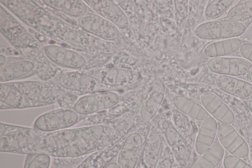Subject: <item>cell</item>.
Wrapping results in <instances>:
<instances>
[{
  "mask_svg": "<svg viewBox=\"0 0 252 168\" xmlns=\"http://www.w3.org/2000/svg\"><path fill=\"white\" fill-rule=\"evenodd\" d=\"M0 3L31 29L63 46L81 52L107 54L105 41L56 17L36 1L0 0Z\"/></svg>",
  "mask_w": 252,
  "mask_h": 168,
  "instance_id": "6da1fadb",
  "label": "cell"
},
{
  "mask_svg": "<svg viewBox=\"0 0 252 168\" xmlns=\"http://www.w3.org/2000/svg\"><path fill=\"white\" fill-rule=\"evenodd\" d=\"M103 131L102 124L45 133L32 150L56 158L80 157L98 151Z\"/></svg>",
  "mask_w": 252,
  "mask_h": 168,
  "instance_id": "7a4b0ae2",
  "label": "cell"
},
{
  "mask_svg": "<svg viewBox=\"0 0 252 168\" xmlns=\"http://www.w3.org/2000/svg\"><path fill=\"white\" fill-rule=\"evenodd\" d=\"M60 88L37 80L0 83V109H22L46 106L58 102Z\"/></svg>",
  "mask_w": 252,
  "mask_h": 168,
  "instance_id": "3957f363",
  "label": "cell"
},
{
  "mask_svg": "<svg viewBox=\"0 0 252 168\" xmlns=\"http://www.w3.org/2000/svg\"><path fill=\"white\" fill-rule=\"evenodd\" d=\"M171 107L167 108L162 104L151 122L161 134L174 161L183 168H192L197 154L173 126L170 118Z\"/></svg>",
  "mask_w": 252,
  "mask_h": 168,
  "instance_id": "277c9868",
  "label": "cell"
},
{
  "mask_svg": "<svg viewBox=\"0 0 252 168\" xmlns=\"http://www.w3.org/2000/svg\"><path fill=\"white\" fill-rule=\"evenodd\" d=\"M44 133L34 128L0 122V151L27 155L35 153L32 146Z\"/></svg>",
  "mask_w": 252,
  "mask_h": 168,
  "instance_id": "5b68a950",
  "label": "cell"
},
{
  "mask_svg": "<svg viewBox=\"0 0 252 168\" xmlns=\"http://www.w3.org/2000/svg\"><path fill=\"white\" fill-rule=\"evenodd\" d=\"M0 30L3 37L23 57L31 50L43 47L30 31L1 4Z\"/></svg>",
  "mask_w": 252,
  "mask_h": 168,
  "instance_id": "8992f818",
  "label": "cell"
},
{
  "mask_svg": "<svg viewBox=\"0 0 252 168\" xmlns=\"http://www.w3.org/2000/svg\"><path fill=\"white\" fill-rule=\"evenodd\" d=\"M82 70L92 75L111 91H132L138 88L142 81L139 73L131 69L96 67Z\"/></svg>",
  "mask_w": 252,
  "mask_h": 168,
  "instance_id": "52a82bcc",
  "label": "cell"
},
{
  "mask_svg": "<svg viewBox=\"0 0 252 168\" xmlns=\"http://www.w3.org/2000/svg\"><path fill=\"white\" fill-rule=\"evenodd\" d=\"M151 127V121L139 123L128 133L116 157L120 168H135L147 141Z\"/></svg>",
  "mask_w": 252,
  "mask_h": 168,
  "instance_id": "ba28073f",
  "label": "cell"
},
{
  "mask_svg": "<svg viewBox=\"0 0 252 168\" xmlns=\"http://www.w3.org/2000/svg\"><path fill=\"white\" fill-rule=\"evenodd\" d=\"M49 82L79 96L111 91L92 75L82 70L61 72Z\"/></svg>",
  "mask_w": 252,
  "mask_h": 168,
  "instance_id": "9c48e42d",
  "label": "cell"
},
{
  "mask_svg": "<svg viewBox=\"0 0 252 168\" xmlns=\"http://www.w3.org/2000/svg\"><path fill=\"white\" fill-rule=\"evenodd\" d=\"M140 104L112 121L103 124V133L98 151L110 148L124 138L135 126L139 124Z\"/></svg>",
  "mask_w": 252,
  "mask_h": 168,
  "instance_id": "30bf717a",
  "label": "cell"
},
{
  "mask_svg": "<svg viewBox=\"0 0 252 168\" xmlns=\"http://www.w3.org/2000/svg\"><path fill=\"white\" fill-rule=\"evenodd\" d=\"M124 92H126L104 91L82 96L75 102L73 109L81 116L109 109L123 100L122 94Z\"/></svg>",
  "mask_w": 252,
  "mask_h": 168,
  "instance_id": "8fae6325",
  "label": "cell"
},
{
  "mask_svg": "<svg viewBox=\"0 0 252 168\" xmlns=\"http://www.w3.org/2000/svg\"><path fill=\"white\" fill-rule=\"evenodd\" d=\"M80 115L73 109L60 108L45 112L34 120L33 128L44 133H50L76 125Z\"/></svg>",
  "mask_w": 252,
  "mask_h": 168,
  "instance_id": "7c38bea8",
  "label": "cell"
},
{
  "mask_svg": "<svg viewBox=\"0 0 252 168\" xmlns=\"http://www.w3.org/2000/svg\"><path fill=\"white\" fill-rule=\"evenodd\" d=\"M166 87L159 79L153 81L143 92L140 101L139 123L151 121L161 108L166 98Z\"/></svg>",
  "mask_w": 252,
  "mask_h": 168,
  "instance_id": "4fadbf2b",
  "label": "cell"
},
{
  "mask_svg": "<svg viewBox=\"0 0 252 168\" xmlns=\"http://www.w3.org/2000/svg\"><path fill=\"white\" fill-rule=\"evenodd\" d=\"M76 23L84 32L105 41H115L120 36L117 27L94 11L78 18Z\"/></svg>",
  "mask_w": 252,
  "mask_h": 168,
  "instance_id": "5bb4252c",
  "label": "cell"
},
{
  "mask_svg": "<svg viewBox=\"0 0 252 168\" xmlns=\"http://www.w3.org/2000/svg\"><path fill=\"white\" fill-rule=\"evenodd\" d=\"M43 49L48 58L58 67L83 70L87 64L82 52L55 43L45 44Z\"/></svg>",
  "mask_w": 252,
  "mask_h": 168,
  "instance_id": "9a60e30c",
  "label": "cell"
},
{
  "mask_svg": "<svg viewBox=\"0 0 252 168\" xmlns=\"http://www.w3.org/2000/svg\"><path fill=\"white\" fill-rule=\"evenodd\" d=\"M84 1L95 13L106 19L120 29L129 26L127 16L121 8L113 0H88Z\"/></svg>",
  "mask_w": 252,
  "mask_h": 168,
  "instance_id": "2e32d148",
  "label": "cell"
},
{
  "mask_svg": "<svg viewBox=\"0 0 252 168\" xmlns=\"http://www.w3.org/2000/svg\"><path fill=\"white\" fill-rule=\"evenodd\" d=\"M217 134L221 145L232 155L240 158L248 156V144L230 124H220L218 127Z\"/></svg>",
  "mask_w": 252,
  "mask_h": 168,
  "instance_id": "e0dca14e",
  "label": "cell"
},
{
  "mask_svg": "<svg viewBox=\"0 0 252 168\" xmlns=\"http://www.w3.org/2000/svg\"><path fill=\"white\" fill-rule=\"evenodd\" d=\"M134 106L127 100H122L109 109L87 116L80 115V119L76 125L82 127L106 124L128 112Z\"/></svg>",
  "mask_w": 252,
  "mask_h": 168,
  "instance_id": "ac0fdd59",
  "label": "cell"
},
{
  "mask_svg": "<svg viewBox=\"0 0 252 168\" xmlns=\"http://www.w3.org/2000/svg\"><path fill=\"white\" fill-rule=\"evenodd\" d=\"M24 57L34 63L35 74L41 81L49 82L61 72V69L46 56L43 47L30 50Z\"/></svg>",
  "mask_w": 252,
  "mask_h": 168,
  "instance_id": "d6986e66",
  "label": "cell"
},
{
  "mask_svg": "<svg viewBox=\"0 0 252 168\" xmlns=\"http://www.w3.org/2000/svg\"><path fill=\"white\" fill-rule=\"evenodd\" d=\"M200 102L209 114L222 123L230 124L234 115L230 108L216 94L211 92L202 94Z\"/></svg>",
  "mask_w": 252,
  "mask_h": 168,
  "instance_id": "ffe728a7",
  "label": "cell"
},
{
  "mask_svg": "<svg viewBox=\"0 0 252 168\" xmlns=\"http://www.w3.org/2000/svg\"><path fill=\"white\" fill-rule=\"evenodd\" d=\"M172 123L179 134L195 150L194 144L200 121H196L177 109L172 103L170 109Z\"/></svg>",
  "mask_w": 252,
  "mask_h": 168,
  "instance_id": "44dd1931",
  "label": "cell"
},
{
  "mask_svg": "<svg viewBox=\"0 0 252 168\" xmlns=\"http://www.w3.org/2000/svg\"><path fill=\"white\" fill-rule=\"evenodd\" d=\"M35 74L34 63L25 58L6 64L0 67V83L12 82L30 77Z\"/></svg>",
  "mask_w": 252,
  "mask_h": 168,
  "instance_id": "7402d4cb",
  "label": "cell"
},
{
  "mask_svg": "<svg viewBox=\"0 0 252 168\" xmlns=\"http://www.w3.org/2000/svg\"><path fill=\"white\" fill-rule=\"evenodd\" d=\"M217 129V121L211 116L199 122L194 144L197 155H202L213 145Z\"/></svg>",
  "mask_w": 252,
  "mask_h": 168,
  "instance_id": "603a6c76",
  "label": "cell"
},
{
  "mask_svg": "<svg viewBox=\"0 0 252 168\" xmlns=\"http://www.w3.org/2000/svg\"><path fill=\"white\" fill-rule=\"evenodd\" d=\"M125 137L110 148L91 153L75 168H104L117 157Z\"/></svg>",
  "mask_w": 252,
  "mask_h": 168,
  "instance_id": "cb8c5ba5",
  "label": "cell"
},
{
  "mask_svg": "<svg viewBox=\"0 0 252 168\" xmlns=\"http://www.w3.org/2000/svg\"><path fill=\"white\" fill-rule=\"evenodd\" d=\"M171 102L177 109L196 121H203L210 116L201 104L191 97L177 94Z\"/></svg>",
  "mask_w": 252,
  "mask_h": 168,
  "instance_id": "d4e9b609",
  "label": "cell"
},
{
  "mask_svg": "<svg viewBox=\"0 0 252 168\" xmlns=\"http://www.w3.org/2000/svg\"><path fill=\"white\" fill-rule=\"evenodd\" d=\"M49 8L64 13L77 19L93 11L84 0H42Z\"/></svg>",
  "mask_w": 252,
  "mask_h": 168,
  "instance_id": "484cf974",
  "label": "cell"
},
{
  "mask_svg": "<svg viewBox=\"0 0 252 168\" xmlns=\"http://www.w3.org/2000/svg\"><path fill=\"white\" fill-rule=\"evenodd\" d=\"M242 44V41L237 37L224 39L208 45L204 49V53L211 58L224 57L239 50Z\"/></svg>",
  "mask_w": 252,
  "mask_h": 168,
  "instance_id": "4316f807",
  "label": "cell"
},
{
  "mask_svg": "<svg viewBox=\"0 0 252 168\" xmlns=\"http://www.w3.org/2000/svg\"><path fill=\"white\" fill-rule=\"evenodd\" d=\"M224 149L220 144H213L201 155L192 168H215L224 156Z\"/></svg>",
  "mask_w": 252,
  "mask_h": 168,
  "instance_id": "83f0119b",
  "label": "cell"
},
{
  "mask_svg": "<svg viewBox=\"0 0 252 168\" xmlns=\"http://www.w3.org/2000/svg\"><path fill=\"white\" fill-rule=\"evenodd\" d=\"M194 34L201 39L221 38L220 20H211L198 25L195 29Z\"/></svg>",
  "mask_w": 252,
  "mask_h": 168,
  "instance_id": "f1b7e54d",
  "label": "cell"
},
{
  "mask_svg": "<svg viewBox=\"0 0 252 168\" xmlns=\"http://www.w3.org/2000/svg\"><path fill=\"white\" fill-rule=\"evenodd\" d=\"M226 17L239 22L252 18V0L240 1L229 9Z\"/></svg>",
  "mask_w": 252,
  "mask_h": 168,
  "instance_id": "f546056e",
  "label": "cell"
},
{
  "mask_svg": "<svg viewBox=\"0 0 252 168\" xmlns=\"http://www.w3.org/2000/svg\"><path fill=\"white\" fill-rule=\"evenodd\" d=\"M233 2L234 0H232L210 1L205 9V17L210 21L219 18L233 3Z\"/></svg>",
  "mask_w": 252,
  "mask_h": 168,
  "instance_id": "4dcf8cb0",
  "label": "cell"
},
{
  "mask_svg": "<svg viewBox=\"0 0 252 168\" xmlns=\"http://www.w3.org/2000/svg\"><path fill=\"white\" fill-rule=\"evenodd\" d=\"M221 38L227 39L236 38L243 34L246 27L242 22L229 19L220 20Z\"/></svg>",
  "mask_w": 252,
  "mask_h": 168,
  "instance_id": "1f68e13d",
  "label": "cell"
},
{
  "mask_svg": "<svg viewBox=\"0 0 252 168\" xmlns=\"http://www.w3.org/2000/svg\"><path fill=\"white\" fill-rule=\"evenodd\" d=\"M252 67V63L245 58L230 57L228 75L241 76L249 73Z\"/></svg>",
  "mask_w": 252,
  "mask_h": 168,
  "instance_id": "d6a6232c",
  "label": "cell"
},
{
  "mask_svg": "<svg viewBox=\"0 0 252 168\" xmlns=\"http://www.w3.org/2000/svg\"><path fill=\"white\" fill-rule=\"evenodd\" d=\"M229 64L230 57H214L208 61L207 67L213 72L220 75H228Z\"/></svg>",
  "mask_w": 252,
  "mask_h": 168,
  "instance_id": "836d02e7",
  "label": "cell"
},
{
  "mask_svg": "<svg viewBox=\"0 0 252 168\" xmlns=\"http://www.w3.org/2000/svg\"><path fill=\"white\" fill-rule=\"evenodd\" d=\"M238 79L233 76L220 75L217 78L216 84L220 90L233 96Z\"/></svg>",
  "mask_w": 252,
  "mask_h": 168,
  "instance_id": "e575fe53",
  "label": "cell"
},
{
  "mask_svg": "<svg viewBox=\"0 0 252 168\" xmlns=\"http://www.w3.org/2000/svg\"><path fill=\"white\" fill-rule=\"evenodd\" d=\"M174 162L173 154L163 139L159 160L156 168H172Z\"/></svg>",
  "mask_w": 252,
  "mask_h": 168,
  "instance_id": "d590c367",
  "label": "cell"
},
{
  "mask_svg": "<svg viewBox=\"0 0 252 168\" xmlns=\"http://www.w3.org/2000/svg\"><path fill=\"white\" fill-rule=\"evenodd\" d=\"M60 88L61 90V96L57 103L61 108L73 109L75 102L80 97L79 96Z\"/></svg>",
  "mask_w": 252,
  "mask_h": 168,
  "instance_id": "8d00e7d4",
  "label": "cell"
},
{
  "mask_svg": "<svg viewBox=\"0 0 252 168\" xmlns=\"http://www.w3.org/2000/svg\"><path fill=\"white\" fill-rule=\"evenodd\" d=\"M159 158L143 150L134 168H156Z\"/></svg>",
  "mask_w": 252,
  "mask_h": 168,
  "instance_id": "74e56055",
  "label": "cell"
},
{
  "mask_svg": "<svg viewBox=\"0 0 252 168\" xmlns=\"http://www.w3.org/2000/svg\"><path fill=\"white\" fill-rule=\"evenodd\" d=\"M223 165L224 168H252L241 158L232 155L225 157Z\"/></svg>",
  "mask_w": 252,
  "mask_h": 168,
  "instance_id": "f35d334b",
  "label": "cell"
},
{
  "mask_svg": "<svg viewBox=\"0 0 252 168\" xmlns=\"http://www.w3.org/2000/svg\"><path fill=\"white\" fill-rule=\"evenodd\" d=\"M240 50L242 56L250 62H252V43H243Z\"/></svg>",
  "mask_w": 252,
  "mask_h": 168,
  "instance_id": "ab89813d",
  "label": "cell"
},
{
  "mask_svg": "<svg viewBox=\"0 0 252 168\" xmlns=\"http://www.w3.org/2000/svg\"><path fill=\"white\" fill-rule=\"evenodd\" d=\"M0 54L5 56L17 57L22 56L21 53L14 47L0 44Z\"/></svg>",
  "mask_w": 252,
  "mask_h": 168,
  "instance_id": "60d3db41",
  "label": "cell"
},
{
  "mask_svg": "<svg viewBox=\"0 0 252 168\" xmlns=\"http://www.w3.org/2000/svg\"><path fill=\"white\" fill-rule=\"evenodd\" d=\"M116 157L106 165L104 168H120L117 162Z\"/></svg>",
  "mask_w": 252,
  "mask_h": 168,
  "instance_id": "b9f144b4",
  "label": "cell"
},
{
  "mask_svg": "<svg viewBox=\"0 0 252 168\" xmlns=\"http://www.w3.org/2000/svg\"><path fill=\"white\" fill-rule=\"evenodd\" d=\"M7 57L1 54L0 55V67H3L6 64Z\"/></svg>",
  "mask_w": 252,
  "mask_h": 168,
  "instance_id": "7bdbcfd3",
  "label": "cell"
},
{
  "mask_svg": "<svg viewBox=\"0 0 252 168\" xmlns=\"http://www.w3.org/2000/svg\"><path fill=\"white\" fill-rule=\"evenodd\" d=\"M172 168H183L181 166H180L176 162H174Z\"/></svg>",
  "mask_w": 252,
  "mask_h": 168,
  "instance_id": "ee69618b",
  "label": "cell"
},
{
  "mask_svg": "<svg viewBox=\"0 0 252 168\" xmlns=\"http://www.w3.org/2000/svg\"><path fill=\"white\" fill-rule=\"evenodd\" d=\"M249 106L251 112H252V99H250L249 101Z\"/></svg>",
  "mask_w": 252,
  "mask_h": 168,
  "instance_id": "f6af8a7d",
  "label": "cell"
},
{
  "mask_svg": "<svg viewBox=\"0 0 252 168\" xmlns=\"http://www.w3.org/2000/svg\"><path fill=\"white\" fill-rule=\"evenodd\" d=\"M249 76L251 81L252 82V67L249 72Z\"/></svg>",
  "mask_w": 252,
  "mask_h": 168,
  "instance_id": "bcb514c9",
  "label": "cell"
},
{
  "mask_svg": "<svg viewBox=\"0 0 252 168\" xmlns=\"http://www.w3.org/2000/svg\"><path fill=\"white\" fill-rule=\"evenodd\" d=\"M24 168H25V167H24Z\"/></svg>",
  "mask_w": 252,
  "mask_h": 168,
  "instance_id": "7dc6e473",
  "label": "cell"
}]
</instances>
